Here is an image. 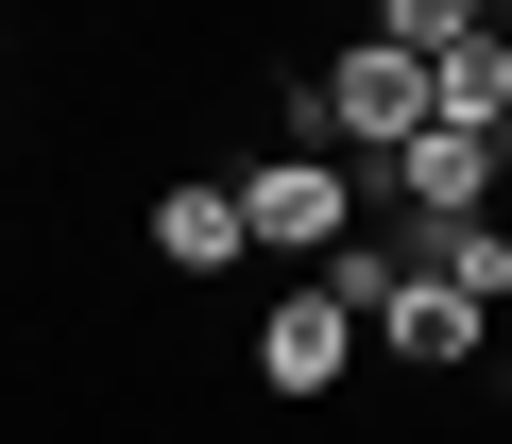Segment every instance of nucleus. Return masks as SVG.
I'll use <instances>...</instances> for the list:
<instances>
[{
  "mask_svg": "<svg viewBox=\"0 0 512 444\" xmlns=\"http://www.w3.org/2000/svg\"><path fill=\"white\" fill-rule=\"evenodd\" d=\"M427 120H444V52H393V35H342V52L308 69V137H325V154H359V171H376V154H410Z\"/></svg>",
  "mask_w": 512,
  "mask_h": 444,
  "instance_id": "f257e3e1",
  "label": "nucleus"
},
{
  "mask_svg": "<svg viewBox=\"0 0 512 444\" xmlns=\"http://www.w3.org/2000/svg\"><path fill=\"white\" fill-rule=\"evenodd\" d=\"M239 205H256V257H291V274H325L359 222H376V188H359V154H325V137H291V154H256L239 171Z\"/></svg>",
  "mask_w": 512,
  "mask_h": 444,
  "instance_id": "f03ea898",
  "label": "nucleus"
},
{
  "mask_svg": "<svg viewBox=\"0 0 512 444\" xmlns=\"http://www.w3.org/2000/svg\"><path fill=\"white\" fill-rule=\"evenodd\" d=\"M359 188H376L393 222H478V205L512 188V137H495V120H427V137H410V154H376Z\"/></svg>",
  "mask_w": 512,
  "mask_h": 444,
  "instance_id": "7ed1b4c3",
  "label": "nucleus"
},
{
  "mask_svg": "<svg viewBox=\"0 0 512 444\" xmlns=\"http://www.w3.org/2000/svg\"><path fill=\"white\" fill-rule=\"evenodd\" d=\"M359 342H376V325H359L325 274H291L274 308H256V342H239V359L274 376V393H342V376H359Z\"/></svg>",
  "mask_w": 512,
  "mask_h": 444,
  "instance_id": "20e7f679",
  "label": "nucleus"
},
{
  "mask_svg": "<svg viewBox=\"0 0 512 444\" xmlns=\"http://www.w3.org/2000/svg\"><path fill=\"white\" fill-rule=\"evenodd\" d=\"M154 257H171V291H205V274H239V257H256L239 171H222V188H205V171H171V188H154Z\"/></svg>",
  "mask_w": 512,
  "mask_h": 444,
  "instance_id": "39448f33",
  "label": "nucleus"
},
{
  "mask_svg": "<svg viewBox=\"0 0 512 444\" xmlns=\"http://www.w3.org/2000/svg\"><path fill=\"white\" fill-rule=\"evenodd\" d=\"M376 342L444 376V359H478V342H495V291H461L444 257H410V274H393V308H376Z\"/></svg>",
  "mask_w": 512,
  "mask_h": 444,
  "instance_id": "423d86ee",
  "label": "nucleus"
},
{
  "mask_svg": "<svg viewBox=\"0 0 512 444\" xmlns=\"http://www.w3.org/2000/svg\"><path fill=\"white\" fill-rule=\"evenodd\" d=\"M444 120H495V137H512V18L444 52Z\"/></svg>",
  "mask_w": 512,
  "mask_h": 444,
  "instance_id": "0eeeda50",
  "label": "nucleus"
},
{
  "mask_svg": "<svg viewBox=\"0 0 512 444\" xmlns=\"http://www.w3.org/2000/svg\"><path fill=\"white\" fill-rule=\"evenodd\" d=\"M376 35L393 52H461V35H495V0H376Z\"/></svg>",
  "mask_w": 512,
  "mask_h": 444,
  "instance_id": "6e6552de",
  "label": "nucleus"
}]
</instances>
